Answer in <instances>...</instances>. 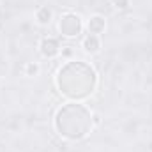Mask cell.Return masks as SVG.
<instances>
[{"mask_svg":"<svg viewBox=\"0 0 152 152\" xmlns=\"http://www.w3.org/2000/svg\"><path fill=\"white\" fill-rule=\"evenodd\" d=\"M97 85L96 71L85 62H67L57 75L58 90L71 99L88 97Z\"/></svg>","mask_w":152,"mask_h":152,"instance_id":"1","label":"cell"},{"mask_svg":"<svg viewBox=\"0 0 152 152\" xmlns=\"http://www.w3.org/2000/svg\"><path fill=\"white\" fill-rule=\"evenodd\" d=\"M94 126V115L90 110L78 103L64 104L55 115V129L62 138L67 140H81L85 138Z\"/></svg>","mask_w":152,"mask_h":152,"instance_id":"2","label":"cell"},{"mask_svg":"<svg viewBox=\"0 0 152 152\" xmlns=\"http://www.w3.org/2000/svg\"><path fill=\"white\" fill-rule=\"evenodd\" d=\"M83 28V23H81V18L75 14V12H66L60 16V21H58V30L62 32V36L66 37H76L80 36Z\"/></svg>","mask_w":152,"mask_h":152,"instance_id":"3","label":"cell"},{"mask_svg":"<svg viewBox=\"0 0 152 152\" xmlns=\"http://www.w3.org/2000/svg\"><path fill=\"white\" fill-rule=\"evenodd\" d=\"M41 53L44 55V57H48V58H53V57H57L58 53H60V44H58V41L53 37H46L41 41Z\"/></svg>","mask_w":152,"mask_h":152,"instance_id":"4","label":"cell"},{"mask_svg":"<svg viewBox=\"0 0 152 152\" xmlns=\"http://www.w3.org/2000/svg\"><path fill=\"white\" fill-rule=\"evenodd\" d=\"M87 28H88V34H92V36H99V34L104 32V28H106V21H104L103 16H92V18L88 20V23H87Z\"/></svg>","mask_w":152,"mask_h":152,"instance_id":"5","label":"cell"},{"mask_svg":"<svg viewBox=\"0 0 152 152\" xmlns=\"http://www.w3.org/2000/svg\"><path fill=\"white\" fill-rule=\"evenodd\" d=\"M83 50L87 53H97L101 50V41H99V36H92L88 34L87 37L83 39Z\"/></svg>","mask_w":152,"mask_h":152,"instance_id":"6","label":"cell"},{"mask_svg":"<svg viewBox=\"0 0 152 152\" xmlns=\"http://www.w3.org/2000/svg\"><path fill=\"white\" fill-rule=\"evenodd\" d=\"M36 18H37V21L41 25H48L50 21H51V18H53V12H51V9L50 7H39L37 12H36Z\"/></svg>","mask_w":152,"mask_h":152,"instance_id":"7","label":"cell"},{"mask_svg":"<svg viewBox=\"0 0 152 152\" xmlns=\"http://www.w3.org/2000/svg\"><path fill=\"white\" fill-rule=\"evenodd\" d=\"M25 73H27V76H36L39 73V66L37 64H32V62L27 64L25 66Z\"/></svg>","mask_w":152,"mask_h":152,"instance_id":"8","label":"cell"},{"mask_svg":"<svg viewBox=\"0 0 152 152\" xmlns=\"http://www.w3.org/2000/svg\"><path fill=\"white\" fill-rule=\"evenodd\" d=\"M113 5L117 7V9H127L129 0H113Z\"/></svg>","mask_w":152,"mask_h":152,"instance_id":"9","label":"cell"}]
</instances>
